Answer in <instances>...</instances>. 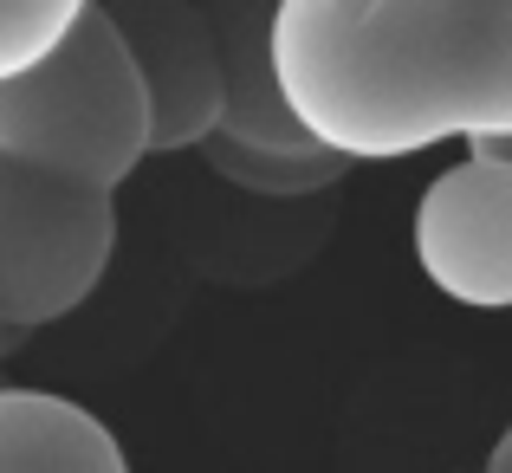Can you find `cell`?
<instances>
[{
  "label": "cell",
  "instance_id": "obj_7",
  "mask_svg": "<svg viewBox=\"0 0 512 473\" xmlns=\"http://www.w3.org/2000/svg\"><path fill=\"white\" fill-rule=\"evenodd\" d=\"M0 473H130V461L85 402L0 383Z\"/></svg>",
  "mask_w": 512,
  "mask_h": 473
},
{
  "label": "cell",
  "instance_id": "obj_12",
  "mask_svg": "<svg viewBox=\"0 0 512 473\" xmlns=\"http://www.w3.org/2000/svg\"><path fill=\"white\" fill-rule=\"evenodd\" d=\"M0 350H7V337H0Z\"/></svg>",
  "mask_w": 512,
  "mask_h": 473
},
{
  "label": "cell",
  "instance_id": "obj_4",
  "mask_svg": "<svg viewBox=\"0 0 512 473\" xmlns=\"http://www.w3.org/2000/svg\"><path fill=\"white\" fill-rule=\"evenodd\" d=\"M415 266L467 312H512V156L467 150L415 201Z\"/></svg>",
  "mask_w": 512,
  "mask_h": 473
},
{
  "label": "cell",
  "instance_id": "obj_11",
  "mask_svg": "<svg viewBox=\"0 0 512 473\" xmlns=\"http://www.w3.org/2000/svg\"><path fill=\"white\" fill-rule=\"evenodd\" d=\"M487 150H500V156H512V137H506V143H487Z\"/></svg>",
  "mask_w": 512,
  "mask_h": 473
},
{
  "label": "cell",
  "instance_id": "obj_2",
  "mask_svg": "<svg viewBox=\"0 0 512 473\" xmlns=\"http://www.w3.org/2000/svg\"><path fill=\"white\" fill-rule=\"evenodd\" d=\"M0 156L104 195H117L150 156V104L104 0H91L39 65L0 78Z\"/></svg>",
  "mask_w": 512,
  "mask_h": 473
},
{
  "label": "cell",
  "instance_id": "obj_3",
  "mask_svg": "<svg viewBox=\"0 0 512 473\" xmlns=\"http://www.w3.org/2000/svg\"><path fill=\"white\" fill-rule=\"evenodd\" d=\"M117 253V195L0 156V337L72 318Z\"/></svg>",
  "mask_w": 512,
  "mask_h": 473
},
{
  "label": "cell",
  "instance_id": "obj_9",
  "mask_svg": "<svg viewBox=\"0 0 512 473\" xmlns=\"http://www.w3.org/2000/svg\"><path fill=\"white\" fill-rule=\"evenodd\" d=\"M91 0H0V78L39 65Z\"/></svg>",
  "mask_w": 512,
  "mask_h": 473
},
{
  "label": "cell",
  "instance_id": "obj_5",
  "mask_svg": "<svg viewBox=\"0 0 512 473\" xmlns=\"http://www.w3.org/2000/svg\"><path fill=\"white\" fill-rule=\"evenodd\" d=\"M143 104H150V156H182L221 130V65L195 0H104Z\"/></svg>",
  "mask_w": 512,
  "mask_h": 473
},
{
  "label": "cell",
  "instance_id": "obj_6",
  "mask_svg": "<svg viewBox=\"0 0 512 473\" xmlns=\"http://www.w3.org/2000/svg\"><path fill=\"white\" fill-rule=\"evenodd\" d=\"M221 65V137L260 150H318L279 98L273 72V13L279 0H195Z\"/></svg>",
  "mask_w": 512,
  "mask_h": 473
},
{
  "label": "cell",
  "instance_id": "obj_8",
  "mask_svg": "<svg viewBox=\"0 0 512 473\" xmlns=\"http://www.w3.org/2000/svg\"><path fill=\"white\" fill-rule=\"evenodd\" d=\"M221 175L227 188L240 195H260V201H305V195H325L331 182H344L350 162L331 156V150H260V143H234L214 130L208 143L195 150Z\"/></svg>",
  "mask_w": 512,
  "mask_h": 473
},
{
  "label": "cell",
  "instance_id": "obj_1",
  "mask_svg": "<svg viewBox=\"0 0 512 473\" xmlns=\"http://www.w3.org/2000/svg\"><path fill=\"white\" fill-rule=\"evenodd\" d=\"M279 98L357 162L512 137V0H279Z\"/></svg>",
  "mask_w": 512,
  "mask_h": 473
},
{
  "label": "cell",
  "instance_id": "obj_10",
  "mask_svg": "<svg viewBox=\"0 0 512 473\" xmlns=\"http://www.w3.org/2000/svg\"><path fill=\"white\" fill-rule=\"evenodd\" d=\"M480 473H512V422L500 428V441H493V454H487V467Z\"/></svg>",
  "mask_w": 512,
  "mask_h": 473
}]
</instances>
